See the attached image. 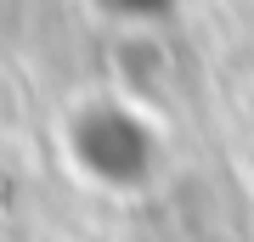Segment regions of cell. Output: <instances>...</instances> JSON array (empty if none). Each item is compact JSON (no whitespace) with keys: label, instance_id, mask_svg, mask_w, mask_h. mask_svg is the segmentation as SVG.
I'll return each mask as SVG.
<instances>
[{"label":"cell","instance_id":"1","mask_svg":"<svg viewBox=\"0 0 254 242\" xmlns=\"http://www.w3.org/2000/svg\"><path fill=\"white\" fill-rule=\"evenodd\" d=\"M102 11H125V17H147V11H158V0H96Z\"/></svg>","mask_w":254,"mask_h":242}]
</instances>
